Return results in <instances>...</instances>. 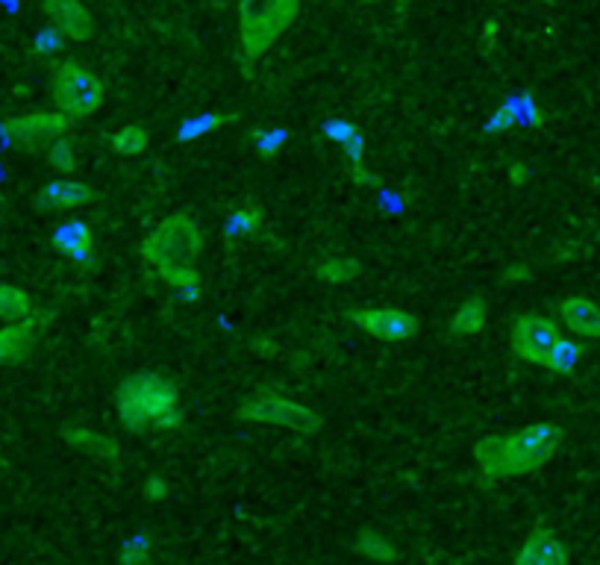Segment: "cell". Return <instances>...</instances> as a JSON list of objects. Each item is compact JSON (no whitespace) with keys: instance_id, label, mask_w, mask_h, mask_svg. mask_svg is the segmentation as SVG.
I'll return each mask as SVG.
<instances>
[{"instance_id":"cell-8","label":"cell","mask_w":600,"mask_h":565,"mask_svg":"<svg viewBox=\"0 0 600 565\" xmlns=\"http://www.w3.org/2000/svg\"><path fill=\"white\" fill-rule=\"evenodd\" d=\"M347 321L356 330H363L368 336L383 339V342H404L413 339L421 327L418 315L409 310H395V306H363V310H350Z\"/></svg>"},{"instance_id":"cell-22","label":"cell","mask_w":600,"mask_h":565,"mask_svg":"<svg viewBox=\"0 0 600 565\" xmlns=\"http://www.w3.org/2000/svg\"><path fill=\"white\" fill-rule=\"evenodd\" d=\"M236 121V115L230 112H215V115H195V119H186L177 127V139L180 142H192V139H201L206 133H215L218 127Z\"/></svg>"},{"instance_id":"cell-3","label":"cell","mask_w":600,"mask_h":565,"mask_svg":"<svg viewBox=\"0 0 600 565\" xmlns=\"http://www.w3.org/2000/svg\"><path fill=\"white\" fill-rule=\"evenodd\" d=\"M115 406H119L121 424L130 433L156 431H177L183 424V415L177 410V389L162 374H133L115 392Z\"/></svg>"},{"instance_id":"cell-10","label":"cell","mask_w":600,"mask_h":565,"mask_svg":"<svg viewBox=\"0 0 600 565\" xmlns=\"http://www.w3.org/2000/svg\"><path fill=\"white\" fill-rule=\"evenodd\" d=\"M44 16L71 42H89L94 33V18L83 0H42Z\"/></svg>"},{"instance_id":"cell-20","label":"cell","mask_w":600,"mask_h":565,"mask_svg":"<svg viewBox=\"0 0 600 565\" xmlns=\"http://www.w3.org/2000/svg\"><path fill=\"white\" fill-rule=\"evenodd\" d=\"M580 360H583V345L574 342V339L559 336L553 351H550L548 363H545V369H550L553 374H571L577 365H580Z\"/></svg>"},{"instance_id":"cell-33","label":"cell","mask_w":600,"mask_h":565,"mask_svg":"<svg viewBox=\"0 0 600 565\" xmlns=\"http://www.w3.org/2000/svg\"><path fill=\"white\" fill-rule=\"evenodd\" d=\"M530 278V269L527 265H516V269L504 271V283H518V280Z\"/></svg>"},{"instance_id":"cell-17","label":"cell","mask_w":600,"mask_h":565,"mask_svg":"<svg viewBox=\"0 0 600 565\" xmlns=\"http://www.w3.org/2000/svg\"><path fill=\"white\" fill-rule=\"evenodd\" d=\"M482 324H486V304H482L480 297H468L466 304L459 306L454 319H450V333L457 339L477 336Z\"/></svg>"},{"instance_id":"cell-9","label":"cell","mask_w":600,"mask_h":565,"mask_svg":"<svg viewBox=\"0 0 600 565\" xmlns=\"http://www.w3.org/2000/svg\"><path fill=\"white\" fill-rule=\"evenodd\" d=\"M65 112H33V115H21V119H12L3 124V133L12 139L21 148H35L39 142H48V139H57V135L65 133L68 127Z\"/></svg>"},{"instance_id":"cell-24","label":"cell","mask_w":600,"mask_h":565,"mask_svg":"<svg viewBox=\"0 0 600 565\" xmlns=\"http://www.w3.org/2000/svg\"><path fill=\"white\" fill-rule=\"evenodd\" d=\"M30 295L21 286L12 283H0V319L3 321H18L30 315Z\"/></svg>"},{"instance_id":"cell-29","label":"cell","mask_w":600,"mask_h":565,"mask_svg":"<svg viewBox=\"0 0 600 565\" xmlns=\"http://www.w3.org/2000/svg\"><path fill=\"white\" fill-rule=\"evenodd\" d=\"M251 139H254L256 151L265 153V157H271V153H277L279 148H283V139H286V133H283V130H256V133H251Z\"/></svg>"},{"instance_id":"cell-21","label":"cell","mask_w":600,"mask_h":565,"mask_svg":"<svg viewBox=\"0 0 600 565\" xmlns=\"http://www.w3.org/2000/svg\"><path fill=\"white\" fill-rule=\"evenodd\" d=\"M51 242L57 251L74 253V251H83V248H92L94 239H92V230L85 228L83 221H68V224L53 230Z\"/></svg>"},{"instance_id":"cell-11","label":"cell","mask_w":600,"mask_h":565,"mask_svg":"<svg viewBox=\"0 0 600 565\" xmlns=\"http://www.w3.org/2000/svg\"><path fill=\"white\" fill-rule=\"evenodd\" d=\"M51 315H24V319L12 321L9 327L0 330V365L18 363L30 354V347L35 345V339L44 330Z\"/></svg>"},{"instance_id":"cell-23","label":"cell","mask_w":600,"mask_h":565,"mask_svg":"<svg viewBox=\"0 0 600 565\" xmlns=\"http://www.w3.org/2000/svg\"><path fill=\"white\" fill-rule=\"evenodd\" d=\"M148 144H151V135H148V130H144V127H135V124L121 127L119 133H112V139H110V148L115 153H121V157H135V153H144L148 151Z\"/></svg>"},{"instance_id":"cell-12","label":"cell","mask_w":600,"mask_h":565,"mask_svg":"<svg viewBox=\"0 0 600 565\" xmlns=\"http://www.w3.org/2000/svg\"><path fill=\"white\" fill-rule=\"evenodd\" d=\"M557 313L559 319H562V324H566L574 336L600 342V304H594L592 297L583 295L562 297L557 304Z\"/></svg>"},{"instance_id":"cell-13","label":"cell","mask_w":600,"mask_h":565,"mask_svg":"<svg viewBox=\"0 0 600 565\" xmlns=\"http://www.w3.org/2000/svg\"><path fill=\"white\" fill-rule=\"evenodd\" d=\"M568 557L571 554L559 542L557 533H550L548 527H536L516 554V565H566Z\"/></svg>"},{"instance_id":"cell-19","label":"cell","mask_w":600,"mask_h":565,"mask_svg":"<svg viewBox=\"0 0 600 565\" xmlns=\"http://www.w3.org/2000/svg\"><path fill=\"white\" fill-rule=\"evenodd\" d=\"M263 224V210L260 206H238L230 212L227 224H224V239L227 242H238V239L254 236Z\"/></svg>"},{"instance_id":"cell-32","label":"cell","mask_w":600,"mask_h":565,"mask_svg":"<svg viewBox=\"0 0 600 565\" xmlns=\"http://www.w3.org/2000/svg\"><path fill=\"white\" fill-rule=\"evenodd\" d=\"M144 495H148V501L165 498V483H162L160 477H151V481H148V486H144Z\"/></svg>"},{"instance_id":"cell-7","label":"cell","mask_w":600,"mask_h":565,"mask_svg":"<svg viewBox=\"0 0 600 565\" xmlns=\"http://www.w3.org/2000/svg\"><path fill=\"white\" fill-rule=\"evenodd\" d=\"M562 336L557 327V321H550L548 315L525 313L518 315L509 327V345L518 360H525L530 365L548 363L550 351L557 345V339Z\"/></svg>"},{"instance_id":"cell-2","label":"cell","mask_w":600,"mask_h":565,"mask_svg":"<svg viewBox=\"0 0 600 565\" xmlns=\"http://www.w3.org/2000/svg\"><path fill=\"white\" fill-rule=\"evenodd\" d=\"M566 433L557 424H527L507 436H489L474 445V460L486 481H507L539 472L562 447Z\"/></svg>"},{"instance_id":"cell-27","label":"cell","mask_w":600,"mask_h":565,"mask_svg":"<svg viewBox=\"0 0 600 565\" xmlns=\"http://www.w3.org/2000/svg\"><path fill=\"white\" fill-rule=\"evenodd\" d=\"M148 557H151V539H148L144 533L130 536L119 551V559L124 565H142V563H148Z\"/></svg>"},{"instance_id":"cell-18","label":"cell","mask_w":600,"mask_h":565,"mask_svg":"<svg viewBox=\"0 0 600 565\" xmlns=\"http://www.w3.org/2000/svg\"><path fill=\"white\" fill-rule=\"evenodd\" d=\"M359 271H363V265L354 256H327V260L315 262V278L333 283V286L359 278Z\"/></svg>"},{"instance_id":"cell-1","label":"cell","mask_w":600,"mask_h":565,"mask_svg":"<svg viewBox=\"0 0 600 565\" xmlns=\"http://www.w3.org/2000/svg\"><path fill=\"white\" fill-rule=\"evenodd\" d=\"M203 251V236L197 221L189 212H174L162 219L156 228L144 236L142 256L151 262L156 274L177 292L183 301L201 297V274L197 260Z\"/></svg>"},{"instance_id":"cell-28","label":"cell","mask_w":600,"mask_h":565,"mask_svg":"<svg viewBox=\"0 0 600 565\" xmlns=\"http://www.w3.org/2000/svg\"><path fill=\"white\" fill-rule=\"evenodd\" d=\"M62 42H65V36L57 30V27H44L42 33H35L33 39V53H39V57H48V53H57L62 48Z\"/></svg>"},{"instance_id":"cell-4","label":"cell","mask_w":600,"mask_h":565,"mask_svg":"<svg viewBox=\"0 0 600 565\" xmlns=\"http://www.w3.org/2000/svg\"><path fill=\"white\" fill-rule=\"evenodd\" d=\"M301 0H238V36L247 57H263L295 24Z\"/></svg>"},{"instance_id":"cell-30","label":"cell","mask_w":600,"mask_h":565,"mask_svg":"<svg viewBox=\"0 0 600 565\" xmlns=\"http://www.w3.org/2000/svg\"><path fill=\"white\" fill-rule=\"evenodd\" d=\"M347 178L354 180L356 186H380V178L365 169V162H359V165H350V162H347Z\"/></svg>"},{"instance_id":"cell-25","label":"cell","mask_w":600,"mask_h":565,"mask_svg":"<svg viewBox=\"0 0 600 565\" xmlns=\"http://www.w3.org/2000/svg\"><path fill=\"white\" fill-rule=\"evenodd\" d=\"M356 554H363L365 559H374V563H395L398 559L395 545L372 531H363L356 536Z\"/></svg>"},{"instance_id":"cell-31","label":"cell","mask_w":600,"mask_h":565,"mask_svg":"<svg viewBox=\"0 0 600 565\" xmlns=\"http://www.w3.org/2000/svg\"><path fill=\"white\" fill-rule=\"evenodd\" d=\"M512 124H516V112H512V107H509L507 101L498 112H495V119L486 124V130H489V133H500V130H509Z\"/></svg>"},{"instance_id":"cell-15","label":"cell","mask_w":600,"mask_h":565,"mask_svg":"<svg viewBox=\"0 0 600 565\" xmlns=\"http://www.w3.org/2000/svg\"><path fill=\"white\" fill-rule=\"evenodd\" d=\"M62 440L68 442L77 451H83L89 456H98L103 463H119V442L110 440V436H103L98 431H89V427H65L62 431Z\"/></svg>"},{"instance_id":"cell-16","label":"cell","mask_w":600,"mask_h":565,"mask_svg":"<svg viewBox=\"0 0 600 565\" xmlns=\"http://www.w3.org/2000/svg\"><path fill=\"white\" fill-rule=\"evenodd\" d=\"M324 135H327V139H333V142H336L338 148L345 151V157L350 165H359V162H365V135L356 124H350V121H330V124L324 127Z\"/></svg>"},{"instance_id":"cell-34","label":"cell","mask_w":600,"mask_h":565,"mask_svg":"<svg viewBox=\"0 0 600 565\" xmlns=\"http://www.w3.org/2000/svg\"><path fill=\"white\" fill-rule=\"evenodd\" d=\"M509 178H512V183H525V180H527V171H525V165H521V162H518L516 169L509 171Z\"/></svg>"},{"instance_id":"cell-14","label":"cell","mask_w":600,"mask_h":565,"mask_svg":"<svg viewBox=\"0 0 600 565\" xmlns=\"http://www.w3.org/2000/svg\"><path fill=\"white\" fill-rule=\"evenodd\" d=\"M98 198L92 186L85 183H74V180H57V183H48L42 192L33 198V206L42 212L53 210H77V206H85Z\"/></svg>"},{"instance_id":"cell-35","label":"cell","mask_w":600,"mask_h":565,"mask_svg":"<svg viewBox=\"0 0 600 565\" xmlns=\"http://www.w3.org/2000/svg\"><path fill=\"white\" fill-rule=\"evenodd\" d=\"M495 33H498V21H489V24H486V44H495Z\"/></svg>"},{"instance_id":"cell-6","label":"cell","mask_w":600,"mask_h":565,"mask_svg":"<svg viewBox=\"0 0 600 565\" xmlns=\"http://www.w3.org/2000/svg\"><path fill=\"white\" fill-rule=\"evenodd\" d=\"M238 418L268 424V427H286V431L306 433V436H313L324 427V418L315 410L297 404L286 395H277V392H256V395L245 397L238 406Z\"/></svg>"},{"instance_id":"cell-26","label":"cell","mask_w":600,"mask_h":565,"mask_svg":"<svg viewBox=\"0 0 600 565\" xmlns=\"http://www.w3.org/2000/svg\"><path fill=\"white\" fill-rule=\"evenodd\" d=\"M48 162H51L57 171H62V174L74 171V165H77L74 144L68 142V139H62V135H57V139L51 142V148H48Z\"/></svg>"},{"instance_id":"cell-5","label":"cell","mask_w":600,"mask_h":565,"mask_svg":"<svg viewBox=\"0 0 600 565\" xmlns=\"http://www.w3.org/2000/svg\"><path fill=\"white\" fill-rule=\"evenodd\" d=\"M51 94L57 110L65 112L68 119H85V115L101 110L106 89H103L101 77L89 71V65L65 60L53 68Z\"/></svg>"}]
</instances>
